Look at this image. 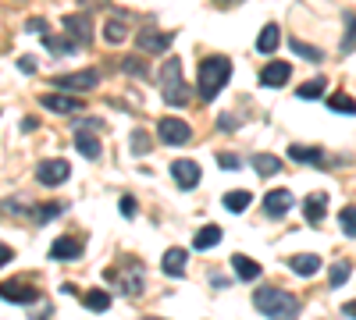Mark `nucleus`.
Instances as JSON below:
<instances>
[{"label":"nucleus","instance_id":"nucleus-23","mask_svg":"<svg viewBox=\"0 0 356 320\" xmlns=\"http://www.w3.org/2000/svg\"><path fill=\"white\" fill-rule=\"evenodd\" d=\"M164 274H171V278L186 274V249H168L164 253Z\"/></svg>","mask_w":356,"mask_h":320},{"label":"nucleus","instance_id":"nucleus-15","mask_svg":"<svg viewBox=\"0 0 356 320\" xmlns=\"http://www.w3.org/2000/svg\"><path fill=\"white\" fill-rule=\"evenodd\" d=\"M324 203H328V196H324V192H310V196L303 199V214H307L310 224H321V221H324V210H328Z\"/></svg>","mask_w":356,"mask_h":320},{"label":"nucleus","instance_id":"nucleus-17","mask_svg":"<svg viewBox=\"0 0 356 320\" xmlns=\"http://www.w3.org/2000/svg\"><path fill=\"white\" fill-rule=\"evenodd\" d=\"M278 43H282V28H278L275 22H271V25H264V33L257 36V50H260V53H275Z\"/></svg>","mask_w":356,"mask_h":320},{"label":"nucleus","instance_id":"nucleus-35","mask_svg":"<svg viewBox=\"0 0 356 320\" xmlns=\"http://www.w3.org/2000/svg\"><path fill=\"white\" fill-rule=\"evenodd\" d=\"M328 107H332L335 114H356V100H353V96H332Z\"/></svg>","mask_w":356,"mask_h":320},{"label":"nucleus","instance_id":"nucleus-24","mask_svg":"<svg viewBox=\"0 0 356 320\" xmlns=\"http://www.w3.org/2000/svg\"><path fill=\"white\" fill-rule=\"evenodd\" d=\"M225 210H232V214H243L246 207H250V203H253V196L246 192V189H235V192H225Z\"/></svg>","mask_w":356,"mask_h":320},{"label":"nucleus","instance_id":"nucleus-19","mask_svg":"<svg viewBox=\"0 0 356 320\" xmlns=\"http://www.w3.org/2000/svg\"><path fill=\"white\" fill-rule=\"evenodd\" d=\"M65 28L72 33L75 43H89V36H93V33H89V18L86 15H68L65 18Z\"/></svg>","mask_w":356,"mask_h":320},{"label":"nucleus","instance_id":"nucleus-34","mask_svg":"<svg viewBox=\"0 0 356 320\" xmlns=\"http://www.w3.org/2000/svg\"><path fill=\"white\" fill-rule=\"evenodd\" d=\"M122 68H125V75H132V78H146V61H139V57H125L122 61Z\"/></svg>","mask_w":356,"mask_h":320},{"label":"nucleus","instance_id":"nucleus-42","mask_svg":"<svg viewBox=\"0 0 356 320\" xmlns=\"http://www.w3.org/2000/svg\"><path fill=\"white\" fill-rule=\"evenodd\" d=\"M29 28H33V33H40V36H43V33H47V22H43V18H33V22H29Z\"/></svg>","mask_w":356,"mask_h":320},{"label":"nucleus","instance_id":"nucleus-38","mask_svg":"<svg viewBox=\"0 0 356 320\" xmlns=\"http://www.w3.org/2000/svg\"><path fill=\"white\" fill-rule=\"evenodd\" d=\"M218 164L225 171H235V167H239V157H235V153H218Z\"/></svg>","mask_w":356,"mask_h":320},{"label":"nucleus","instance_id":"nucleus-13","mask_svg":"<svg viewBox=\"0 0 356 320\" xmlns=\"http://www.w3.org/2000/svg\"><path fill=\"white\" fill-rule=\"evenodd\" d=\"M289 78H292V65H285V61H271V65H264V71H260V82L267 85V90L285 85Z\"/></svg>","mask_w":356,"mask_h":320},{"label":"nucleus","instance_id":"nucleus-28","mask_svg":"<svg viewBox=\"0 0 356 320\" xmlns=\"http://www.w3.org/2000/svg\"><path fill=\"white\" fill-rule=\"evenodd\" d=\"M65 210V203H43V207H36V210H29V214H33V221L36 224H47L50 217H57V214H61Z\"/></svg>","mask_w":356,"mask_h":320},{"label":"nucleus","instance_id":"nucleus-4","mask_svg":"<svg viewBox=\"0 0 356 320\" xmlns=\"http://www.w3.org/2000/svg\"><path fill=\"white\" fill-rule=\"evenodd\" d=\"M107 278L114 285H122L125 296H139L143 292V281H146V271H143V264L129 260V264H122V267H107Z\"/></svg>","mask_w":356,"mask_h":320},{"label":"nucleus","instance_id":"nucleus-27","mask_svg":"<svg viewBox=\"0 0 356 320\" xmlns=\"http://www.w3.org/2000/svg\"><path fill=\"white\" fill-rule=\"evenodd\" d=\"M86 306L93 313H104L111 306V292H104V288H93V292H86Z\"/></svg>","mask_w":356,"mask_h":320},{"label":"nucleus","instance_id":"nucleus-40","mask_svg":"<svg viewBox=\"0 0 356 320\" xmlns=\"http://www.w3.org/2000/svg\"><path fill=\"white\" fill-rule=\"evenodd\" d=\"M122 214L125 217H136V199L132 196H122Z\"/></svg>","mask_w":356,"mask_h":320},{"label":"nucleus","instance_id":"nucleus-10","mask_svg":"<svg viewBox=\"0 0 356 320\" xmlns=\"http://www.w3.org/2000/svg\"><path fill=\"white\" fill-rule=\"evenodd\" d=\"M40 103H43L47 110H57V114H82V110H86V103H82L79 96H65L61 90H57V93H47Z\"/></svg>","mask_w":356,"mask_h":320},{"label":"nucleus","instance_id":"nucleus-26","mask_svg":"<svg viewBox=\"0 0 356 320\" xmlns=\"http://www.w3.org/2000/svg\"><path fill=\"white\" fill-rule=\"evenodd\" d=\"M253 171H257V174H278V171H282V160L271 157V153H257V157H253Z\"/></svg>","mask_w":356,"mask_h":320},{"label":"nucleus","instance_id":"nucleus-6","mask_svg":"<svg viewBox=\"0 0 356 320\" xmlns=\"http://www.w3.org/2000/svg\"><path fill=\"white\" fill-rule=\"evenodd\" d=\"M0 299L15 303V306H29V303H36V288L22 278H11V281L0 285Z\"/></svg>","mask_w":356,"mask_h":320},{"label":"nucleus","instance_id":"nucleus-33","mask_svg":"<svg viewBox=\"0 0 356 320\" xmlns=\"http://www.w3.org/2000/svg\"><path fill=\"white\" fill-rule=\"evenodd\" d=\"M349 274H353V267L346 264V260H339V264L332 267V274H328V281H332V288H339V285H346V281H349Z\"/></svg>","mask_w":356,"mask_h":320},{"label":"nucleus","instance_id":"nucleus-25","mask_svg":"<svg viewBox=\"0 0 356 320\" xmlns=\"http://www.w3.org/2000/svg\"><path fill=\"white\" fill-rule=\"evenodd\" d=\"M43 47L50 50V53H57V57H68V53H75V40H61V36H50V33H43Z\"/></svg>","mask_w":356,"mask_h":320},{"label":"nucleus","instance_id":"nucleus-14","mask_svg":"<svg viewBox=\"0 0 356 320\" xmlns=\"http://www.w3.org/2000/svg\"><path fill=\"white\" fill-rule=\"evenodd\" d=\"M289 267L300 274V278H314V274L321 271V256H317V253H300V256L289 260Z\"/></svg>","mask_w":356,"mask_h":320},{"label":"nucleus","instance_id":"nucleus-7","mask_svg":"<svg viewBox=\"0 0 356 320\" xmlns=\"http://www.w3.org/2000/svg\"><path fill=\"white\" fill-rule=\"evenodd\" d=\"M68 174H72L68 160H43V164L36 167V182L47 185V189H54V185H65Z\"/></svg>","mask_w":356,"mask_h":320},{"label":"nucleus","instance_id":"nucleus-3","mask_svg":"<svg viewBox=\"0 0 356 320\" xmlns=\"http://www.w3.org/2000/svg\"><path fill=\"white\" fill-rule=\"evenodd\" d=\"M161 85H164V100L171 107H186L189 103V93H186V82H182V61L171 57L164 61V71H161Z\"/></svg>","mask_w":356,"mask_h":320},{"label":"nucleus","instance_id":"nucleus-9","mask_svg":"<svg viewBox=\"0 0 356 320\" xmlns=\"http://www.w3.org/2000/svg\"><path fill=\"white\" fill-rule=\"evenodd\" d=\"M200 164L196 160H175L171 164V178H175V185L178 189H196L200 185Z\"/></svg>","mask_w":356,"mask_h":320},{"label":"nucleus","instance_id":"nucleus-32","mask_svg":"<svg viewBox=\"0 0 356 320\" xmlns=\"http://www.w3.org/2000/svg\"><path fill=\"white\" fill-rule=\"evenodd\" d=\"M289 47L300 53V57H307V61H321V57H324L317 47H310V43H303V40H289Z\"/></svg>","mask_w":356,"mask_h":320},{"label":"nucleus","instance_id":"nucleus-31","mask_svg":"<svg viewBox=\"0 0 356 320\" xmlns=\"http://www.w3.org/2000/svg\"><path fill=\"white\" fill-rule=\"evenodd\" d=\"M342 53H353L356 50V15H346V40L339 47Z\"/></svg>","mask_w":356,"mask_h":320},{"label":"nucleus","instance_id":"nucleus-18","mask_svg":"<svg viewBox=\"0 0 356 320\" xmlns=\"http://www.w3.org/2000/svg\"><path fill=\"white\" fill-rule=\"evenodd\" d=\"M232 267H235V274H239L243 281H257L260 278V264H257V260H250V256H243V253L232 256Z\"/></svg>","mask_w":356,"mask_h":320},{"label":"nucleus","instance_id":"nucleus-30","mask_svg":"<svg viewBox=\"0 0 356 320\" xmlns=\"http://www.w3.org/2000/svg\"><path fill=\"white\" fill-rule=\"evenodd\" d=\"M289 157L300 160V164H317V160H321V150H317V146H292Z\"/></svg>","mask_w":356,"mask_h":320},{"label":"nucleus","instance_id":"nucleus-2","mask_svg":"<svg viewBox=\"0 0 356 320\" xmlns=\"http://www.w3.org/2000/svg\"><path fill=\"white\" fill-rule=\"evenodd\" d=\"M253 306L264 317H296V313H300V303H296L285 288H257V292H253Z\"/></svg>","mask_w":356,"mask_h":320},{"label":"nucleus","instance_id":"nucleus-8","mask_svg":"<svg viewBox=\"0 0 356 320\" xmlns=\"http://www.w3.org/2000/svg\"><path fill=\"white\" fill-rule=\"evenodd\" d=\"M100 82L97 71H72V75H57L54 78V90H65V93H86L93 90V85Z\"/></svg>","mask_w":356,"mask_h":320},{"label":"nucleus","instance_id":"nucleus-16","mask_svg":"<svg viewBox=\"0 0 356 320\" xmlns=\"http://www.w3.org/2000/svg\"><path fill=\"white\" fill-rule=\"evenodd\" d=\"M82 256V242L79 239H57L50 246V260H79Z\"/></svg>","mask_w":356,"mask_h":320},{"label":"nucleus","instance_id":"nucleus-36","mask_svg":"<svg viewBox=\"0 0 356 320\" xmlns=\"http://www.w3.org/2000/svg\"><path fill=\"white\" fill-rule=\"evenodd\" d=\"M339 224H342L346 235H353V239H356V207H346V210L339 214Z\"/></svg>","mask_w":356,"mask_h":320},{"label":"nucleus","instance_id":"nucleus-21","mask_svg":"<svg viewBox=\"0 0 356 320\" xmlns=\"http://www.w3.org/2000/svg\"><path fill=\"white\" fill-rule=\"evenodd\" d=\"M75 150H79L86 160H97V157H100V142H97L93 135H86V128H79V132H75Z\"/></svg>","mask_w":356,"mask_h":320},{"label":"nucleus","instance_id":"nucleus-11","mask_svg":"<svg viewBox=\"0 0 356 320\" xmlns=\"http://www.w3.org/2000/svg\"><path fill=\"white\" fill-rule=\"evenodd\" d=\"M171 40H175V33H154V28H146V33L136 36V43H139L143 53H164L171 47Z\"/></svg>","mask_w":356,"mask_h":320},{"label":"nucleus","instance_id":"nucleus-46","mask_svg":"<svg viewBox=\"0 0 356 320\" xmlns=\"http://www.w3.org/2000/svg\"><path fill=\"white\" fill-rule=\"evenodd\" d=\"M218 4H243V0H218Z\"/></svg>","mask_w":356,"mask_h":320},{"label":"nucleus","instance_id":"nucleus-12","mask_svg":"<svg viewBox=\"0 0 356 320\" xmlns=\"http://www.w3.org/2000/svg\"><path fill=\"white\" fill-rule=\"evenodd\" d=\"M264 210H267V217H285V214L292 210V192H289V189L267 192V196H264Z\"/></svg>","mask_w":356,"mask_h":320},{"label":"nucleus","instance_id":"nucleus-29","mask_svg":"<svg viewBox=\"0 0 356 320\" xmlns=\"http://www.w3.org/2000/svg\"><path fill=\"white\" fill-rule=\"evenodd\" d=\"M300 100H321L324 96V78H314V82H303L300 90H296Z\"/></svg>","mask_w":356,"mask_h":320},{"label":"nucleus","instance_id":"nucleus-39","mask_svg":"<svg viewBox=\"0 0 356 320\" xmlns=\"http://www.w3.org/2000/svg\"><path fill=\"white\" fill-rule=\"evenodd\" d=\"M18 71L33 75V71H36V57H18Z\"/></svg>","mask_w":356,"mask_h":320},{"label":"nucleus","instance_id":"nucleus-41","mask_svg":"<svg viewBox=\"0 0 356 320\" xmlns=\"http://www.w3.org/2000/svg\"><path fill=\"white\" fill-rule=\"evenodd\" d=\"M11 260H15L11 246H4V242H0V267H4V264H11Z\"/></svg>","mask_w":356,"mask_h":320},{"label":"nucleus","instance_id":"nucleus-20","mask_svg":"<svg viewBox=\"0 0 356 320\" xmlns=\"http://www.w3.org/2000/svg\"><path fill=\"white\" fill-rule=\"evenodd\" d=\"M125 36H129V28H125V15H118V18H111V22L104 25V40H107L111 47L125 43Z\"/></svg>","mask_w":356,"mask_h":320},{"label":"nucleus","instance_id":"nucleus-43","mask_svg":"<svg viewBox=\"0 0 356 320\" xmlns=\"http://www.w3.org/2000/svg\"><path fill=\"white\" fill-rule=\"evenodd\" d=\"M79 4H82V11H86V8H104L107 0H79Z\"/></svg>","mask_w":356,"mask_h":320},{"label":"nucleus","instance_id":"nucleus-45","mask_svg":"<svg viewBox=\"0 0 356 320\" xmlns=\"http://www.w3.org/2000/svg\"><path fill=\"white\" fill-rule=\"evenodd\" d=\"M342 317H356V299H353V303H346V306H342Z\"/></svg>","mask_w":356,"mask_h":320},{"label":"nucleus","instance_id":"nucleus-5","mask_svg":"<svg viewBox=\"0 0 356 320\" xmlns=\"http://www.w3.org/2000/svg\"><path fill=\"white\" fill-rule=\"evenodd\" d=\"M157 135H161L164 146H186V142L193 139V128H189L182 118H164V121L157 125Z\"/></svg>","mask_w":356,"mask_h":320},{"label":"nucleus","instance_id":"nucleus-1","mask_svg":"<svg viewBox=\"0 0 356 320\" xmlns=\"http://www.w3.org/2000/svg\"><path fill=\"white\" fill-rule=\"evenodd\" d=\"M232 78V61L228 57H207V61H200V78H196V90H200V100L211 103L225 85Z\"/></svg>","mask_w":356,"mask_h":320},{"label":"nucleus","instance_id":"nucleus-44","mask_svg":"<svg viewBox=\"0 0 356 320\" xmlns=\"http://www.w3.org/2000/svg\"><path fill=\"white\" fill-rule=\"evenodd\" d=\"M218 128H235V121L228 118V114H221V118H218Z\"/></svg>","mask_w":356,"mask_h":320},{"label":"nucleus","instance_id":"nucleus-37","mask_svg":"<svg viewBox=\"0 0 356 320\" xmlns=\"http://www.w3.org/2000/svg\"><path fill=\"white\" fill-rule=\"evenodd\" d=\"M150 135L146 132H132V153H150Z\"/></svg>","mask_w":356,"mask_h":320},{"label":"nucleus","instance_id":"nucleus-22","mask_svg":"<svg viewBox=\"0 0 356 320\" xmlns=\"http://www.w3.org/2000/svg\"><path fill=\"white\" fill-rule=\"evenodd\" d=\"M218 242H221V228H218V224H203V228L196 231V239H193L196 249H214Z\"/></svg>","mask_w":356,"mask_h":320}]
</instances>
